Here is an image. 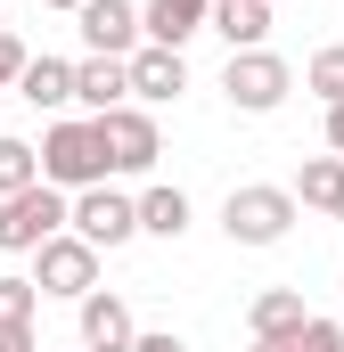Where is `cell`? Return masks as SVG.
I'll return each mask as SVG.
<instances>
[{
  "mask_svg": "<svg viewBox=\"0 0 344 352\" xmlns=\"http://www.w3.org/2000/svg\"><path fill=\"white\" fill-rule=\"evenodd\" d=\"M41 180H50V188H66V197H83V188L107 180L98 115H66V123H50V131H41Z\"/></svg>",
  "mask_w": 344,
  "mask_h": 352,
  "instance_id": "6da1fadb",
  "label": "cell"
},
{
  "mask_svg": "<svg viewBox=\"0 0 344 352\" xmlns=\"http://www.w3.org/2000/svg\"><path fill=\"white\" fill-rule=\"evenodd\" d=\"M58 230H74V197H66V188L33 180V188L0 197V254H41Z\"/></svg>",
  "mask_w": 344,
  "mask_h": 352,
  "instance_id": "7a4b0ae2",
  "label": "cell"
},
{
  "mask_svg": "<svg viewBox=\"0 0 344 352\" xmlns=\"http://www.w3.org/2000/svg\"><path fill=\"white\" fill-rule=\"evenodd\" d=\"M295 188H270V180H246V188H230L222 197V238L230 246H279L287 230H295Z\"/></svg>",
  "mask_w": 344,
  "mask_h": 352,
  "instance_id": "3957f363",
  "label": "cell"
},
{
  "mask_svg": "<svg viewBox=\"0 0 344 352\" xmlns=\"http://www.w3.org/2000/svg\"><path fill=\"white\" fill-rule=\"evenodd\" d=\"M287 90H295V66H287L279 50H230V66H222V98H230L238 115H279Z\"/></svg>",
  "mask_w": 344,
  "mask_h": 352,
  "instance_id": "277c9868",
  "label": "cell"
},
{
  "mask_svg": "<svg viewBox=\"0 0 344 352\" xmlns=\"http://www.w3.org/2000/svg\"><path fill=\"white\" fill-rule=\"evenodd\" d=\"M98 140H107V173H123V180H148L156 156H164V131H156V115L140 98L115 107V115H98Z\"/></svg>",
  "mask_w": 344,
  "mask_h": 352,
  "instance_id": "5b68a950",
  "label": "cell"
},
{
  "mask_svg": "<svg viewBox=\"0 0 344 352\" xmlns=\"http://www.w3.org/2000/svg\"><path fill=\"white\" fill-rule=\"evenodd\" d=\"M33 287H41V295H58V303L98 295V246H90V238H74V230H58V238L33 254Z\"/></svg>",
  "mask_w": 344,
  "mask_h": 352,
  "instance_id": "8992f818",
  "label": "cell"
},
{
  "mask_svg": "<svg viewBox=\"0 0 344 352\" xmlns=\"http://www.w3.org/2000/svg\"><path fill=\"white\" fill-rule=\"evenodd\" d=\"M74 238H90L98 254H115V246H131L140 238V197H123V188H83L74 197Z\"/></svg>",
  "mask_w": 344,
  "mask_h": 352,
  "instance_id": "52a82bcc",
  "label": "cell"
},
{
  "mask_svg": "<svg viewBox=\"0 0 344 352\" xmlns=\"http://www.w3.org/2000/svg\"><path fill=\"white\" fill-rule=\"evenodd\" d=\"M74 16H83V41L98 50V58H131V50L148 41V25H140L131 0H83Z\"/></svg>",
  "mask_w": 344,
  "mask_h": 352,
  "instance_id": "ba28073f",
  "label": "cell"
},
{
  "mask_svg": "<svg viewBox=\"0 0 344 352\" xmlns=\"http://www.w3.org/2000/svg\"><path fill=\"white\" fill-rule=\"evenodd\" d=\"M180 90H189V58L140 41V50H131V98H140V107H164V98H180Z\"/></svg>",
  "mask_w": 344,
  "mask_h": 352,
  "instance_id": "9c48e42d",
  "label": "cell"
},
{
  "mask_svg": "<svg viewBox=\"0 0 344 352\" xmlns=\"http://www.w3.org/2000/svg\"><path fill=\"white\" fill-rule=\"evenodd\" d=\"M74 98H83L90 115H115V107H131V58H74Z\"/></svg>",
  "mask_w": 344,
  "mask_h": 352,
  "instance_id": "30bf717a",
  "label": "cell"
},
{
  "mask_svg": "<svg viewBox=\"0 0 344 352\" xmlns=\"http://www.w3.org/2000/svg\"><path fill=\"white\" fill-rule=\"evenodd\" d=\"M74 311H83V352H131V344H140V328H131V303H123V295H107V287H98V295H83Z\"/></svg>",
  "mask_w": 344,
  "mask_h": 352,
  "instance_id": "8fae6325",
  "label": "cell"
},
{
  "mask_svg": "<svg viewBox=\"0 0 344 352\" xmlns=\"http://www.w3.org/2000/svg\"><path fill=\"white\" fill-rule=\"evenodd\" d=\"M140 25H148L156 50H189L197 33H213V0H148Z\"/></svg>",
  "mask_w": 344,
  "mask_h": 352,
  "instance_id": "7c38bea8",
  "label": "cell"
},
{
  "mask_svg": "<svg viewBox=\"0 0 344 352\" xmlns=\"http://www.w3.org/2000/svg\"><path fill=\"white\" fill-rule=\"evenodd\" d=\"M303 320H312V311H303V295H295V287H262L255 303H246L255 344H295V336H303Z\"/></svg>",
  "mask_w": 344,
  "mask_h": 352,
  "instance_id": "4fadbf2b",
  "label": "cell"
},
{
  "mask_svg": "<svg viewBox=\"0 0 344 352\" xmlns=\"http://www.w3.org/2000/svg\"><path fill=\"white\" fill-rule=\"evenodd\" d=\"M213 33L230 50H270V0H213Z\"/></svg>",
  "mask_w": 344,
  "mask_h": 352,
  "instance_id": "5bb4252c",
  "label": "cell"
},
{
  "mask_svg": "<svg viewBox=\"0 0 344 352\" xmlns=\"http://www.w3.org/2000/svg\"><path fill=\"white\" fill-rule=\"evenodd\" d=\"M295 205L336 213V205H344V156H303V173H295Z\"/></svg>",
  "mask_w": 344,
  "mask_h": 352,
  "instance_id": "9a60e30c",
  "label": "cell"
},
{
  "mask_svg": "<svg viewBox=\"0 0 344 352\" xmlns=\"http://www.w3.org/2000/svg\"><path fill=\"white\" fill-rule=\"evenodd\" d=\"M180 230H189V197H180V188H164V180H156V188H140V238H180Z\"/></svg>",
  "mask_w": 344,
  "mask_h": 352,
  "instance_id": "2e32d148",
  "label": "cell"
},
{
  "mask_svg": "<svg viewBox=\"0 0 344 352\" xmlns=\"http://www.w3.org/2000/svg\"><path fill=\"white\" fill-rule=\"evenodd\" d=\"M17 98H25V107H66V98H74V66H66V58H33L25 82H17Z\"/></svg>",
  "mask_w": 344,
  "mask_h": 352,
  "instance_id": "e0dca14e",
  "label": "cell"
},
{
  "mask_svg": "<svg viewBox=\"0 0 344 352\" xmlns=\"http://www.w3.org/2000/svg\"><path fill=\"white\" fill-rule=\"evenodd\" d=\"M33 320H41V287L33 278H0V336H33Z\"/></svg>",
  "mask_w": 344,
  "mask_h": 352,
  "instance_id": "ac0fdd59",
  "label": "cell"
},
{
  "mask_svg": "<svg viewBox=\"0 0 344 352\" xmlns=\"http://www.w3.org/2000/svg\"><path fill=\"white\" fill-rule=\"evenodd\" d=\"M303 90H312L320 107H344V41L312 50V66H303Z\"/></svg>",
  "mask_w": 344,
  "mask_h": 352,
  "instance_id": "d6986e66",
  "label": "cell"
},
{
  "mask_svg": "<svg viewBox=\"0 0 344 352\" xmlns=\"http://www.w3.org/2000/svg\"><path fill=\"white\" fill-rule=\"evenodd\" d=\"M33 180H41V148L0 131V197H17V188H33Z\"/></svg>",
  "mask_w": 344,
  "mask_h": 352,
  "instance_id": "ffe728a7",
  "label": "cell"
},
{
  "mask_svg": "<svg viewBox=\"0 0 344 352\" xmlns=\"http://www.w3.org/2000/svg\"><path fill=\"white\" fill-rule=\"evenodd\" d=\"M287 352H344V320H320V311H312V320H303V336H295Z\"/></svg>",
  "mask_w": 344,
  "mask_h": 352,
  "instance_id": "44dd1931",
  "label": "cell"
},
{
  "mask_svg": "<svg viewBox=\"0 0 344 352\" xmlns=\"http://www.w3.org/2000/svg\"><path fill=\"white\" fill-rule=\"evenodd\" d=\"M25 66H33V50H25L17 33H0V90H17V82H25Z\"/></svg>",
  "mask_w": 344,
  "mask_h": 352,
  "instance_id": "7402d4cb",
  "label": "cell"
},
{
  "mask_svg": "<svg viewBox=\"0 0 344 352\" xmlns=\"http://www.w3.org/2000/svg\"><path fill=\"white\" fill-rule=\"evenodd\" d=\"M131 352H189V344H180L172 328H148V336H140V344H131Z\"/></svg>",
  "mask_w": 344,
  "mask_h": 352,
  "instance_id": "603a6c76",
  "label": "cell"
},
{
  "mask_svg": "<svg viewBox=\"0 0 344 352\" xmlns=\"http://www.w3.org/2000/svg\"><path fill=\"white\" fill-rule=\"evenodd\" d=\"M328 156H344V107H328Z\"/></svg>",
  "mask_w": 344,
  "mask_h": 352,
  "instance_id": "cb8c5ba5",
  "label": "cell"
},
{
  "mask_svg": "<svg viewBox=\"0 0 344 352\" xmlns=\"http://www.w3.org/2000/svg\"><path fill=\"white\" fill-rule=\"evenodd\" d=\"M0 352H41V344H33V336H0Z\"/></svg>",
  "mask_w": 344,
  "mask_h": 352,
  "instance_id": "d4e9b609",
  "label": "cell"
},
{
  "mask_svg": "<svg viewBox=\"0 0 344 352\" xmlns=\"http://www.w3.org/2000/svg\"><path fill=\"white\" fill-rule=\"evenodd\" d=\"M41 8H83V0H41Z\"/></svg>",
  "mask_w": 344,
  "mask_h": 352,
  "instance_id": "484cf974",
  "label": "cell"
},
{
  "mask_svg": "<svg viewBox=\"0 0 344 352\" xmlns=\"http://www.w3.org/2000/svg\"><path fill=\"white\" fill-rule=\"evenodd\" d=\"M246 352H287V344H246Z\"/></svg>",
  "mask_w": 344,
  "mask_h": 352,
  "instance_id": "4316f807",
  "label": "cell"
},
{
  "mask_svg": "<svg viewBox=\"0 0 344 352\" xmlns=\"http://www.w3.org/2000/svg\"><path fill=\"white\" fill-rule=\"evenodd\" d=\"M336 221H344V205H336Z\"/></svg>",
  "mask_w": 344,
  "mask_h": 352,
  "instance_id": "83f0119b",
  "label": "cell"
},
{
  "mask_svg": "<svg viewBox=\"0 0 344 352\" xmlns=\"http://www.w3.org/2000/svg\"><path fill=\"white\" fill-rule=\"evenodd\" d=\"M270 8H279V0H270Z\"/></svg>",
  "mask_w": 344,
  "mask_h": 352,
  "instance_id": "f1b7e54d",
  "label": "cell"
}]
</instances>
